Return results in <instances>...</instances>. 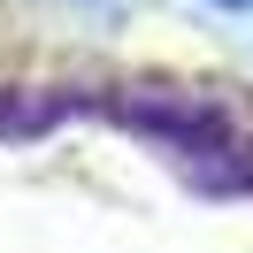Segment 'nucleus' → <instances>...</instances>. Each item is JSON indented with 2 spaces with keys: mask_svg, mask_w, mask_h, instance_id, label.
<instances>
[{
  "mask_svg": "<svg viewBox=\"0 0 253 253\" xmlns=\"http://www.w3.org/2000/svg\"><path fill=\"white\" fill-rule=\"evenodd\" d=\"M215 8H238V16H253V0H215Z\"/></svg>",
  "mask_w": 253,
  "mask_h": 253,
  "instance_id": "obj_1",
  "label": "nucleus"
}]
</instances>
